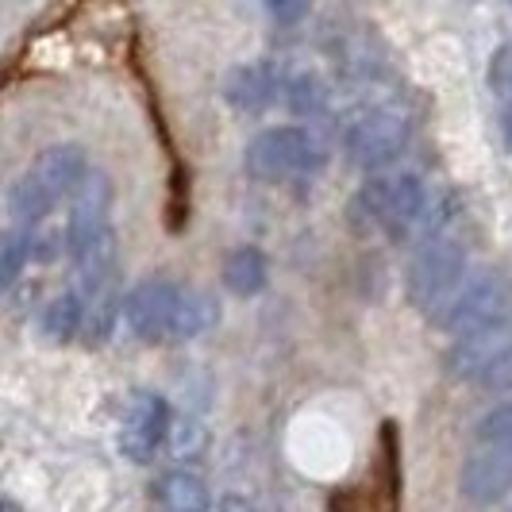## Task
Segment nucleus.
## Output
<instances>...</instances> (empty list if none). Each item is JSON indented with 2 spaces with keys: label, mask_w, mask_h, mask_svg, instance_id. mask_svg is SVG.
I'll list each match as a JSON object with an SVG mask.
<instances>
[{
  "label": "nucleus",
  "mask_w": 512,
  "mask_h": 512,
  "mask_svg": "<svg viewBox=\"0 0 512 512\" xmlns=\"http://www.w3.org/2000/svg\"><path fill=\"white\" fill-rule=\"evenodd\" d=\"M89 181V158L77 143H58L39 154L24 174L16 178L8 205L16 216V228H35L54 212L58 201L77 197V189Z\"/></svg>",
  "instance_id": "obj_1"
},
{
  "label": "nucleus",
  "mask_w": 512,
  "mask_h": 512,
  "mask_svg": "<svg viewBox=\"0 0 512 512\" xmlns=\"http://www.w3.org/2000/svg\"><path fill=\"white\" fill-rule=\"evenodd\" d=\"M328 162L324 143L308 128L282 124V128L258 131L243 151V166L255 181H293L316 174Z\"/></svg>",
  "instance_id": "obj_2"
},
{
  "label": "nucleus",
  "mask_w": 512,
  "mask_h": 512,
  "mask_svg": "<svg viewBox=\"0 0 512 512\" xmlns=\"http://www.w3.org/2000/svg\"><path fill=\"white\" fill-rule=\"evenodd\" d=\"M436 324L455 339L512 324V285L501 270H478L455 289V297L436 312Z\"/></svg>",
  "instance_id": "obj_3"
},
{
  "label": "nucleus",
  "mask_w": 512,
  "mask_h": 512,
  "mask_svg": "<svg viewBox=\"0 0 512 512\" xmlns=\"http://www.w3.org/2000/svg\"><path fill=\"white\" fill-rule=\"evenodd\" d=\"M424 212H428V193L416 174H374L355 197V216H366L370 228L393 239L416 235Z\"/></svg>",
  "instance_id": "obj_4"
},
{
  "label": "nucleus",
  "mask_w": 512,
  "mask_h": 512,
  "mask_svg": "<svg viewBox=\"0 0 512 512\" xmlns=\"http://www.w3.org/2000/svg\"><path fill=\"white\" fill-rule=\"evenodd\" d=\"M462 278H466V247L455 235H436L416 247L409 274H405V289H409L412 305L436 316L455 297Z\"/></svg>",
  "instance_id": "obj_5"
},
{
  "label": "nucleus",
  "mask_w": 512,
  "mask_h": 512,
  "mask_svg": "<svg viewBox=\"0 0 512 512\" xmlns=\"http://www.w3.org/2000/svg\"><path fill=\"white\" fill-rule=\"evenodd\" d=\"M409 139L412 124L405 112H397L389 104H370L343 128V151L359 170L378 174L409 151Z\"/></svg>",
  "instance_id": "obj_6"
},
{
  "label": "nucleus",
  "mask_w": 512,
  "mask_h": 512,
  "mask_svg": "<svg viewBox=\"0 0 512 512\" xmlns=\"http://www.w3.org/2000/svg\"><path fill=\"white\" fill-rule=\"evenodd\" d=\"M443 362L455 382L486 389V393H505L512 389V324L455 339Z\"/></svg>",
  "instance_id": "obj_7"
},
{
  "label": "nucleus",
  "mask_w": 512,
  "mask_h": 512,
  "mask_svg": "<svg viewBox=\"0 0 512 512\" xmlns=\"http://www.w3.org/2000/svg\"><path fill=\"white\" fill-rule=\"evenodd\" d=\"M185 289L170 278H147V282L131 285L124 297V324L135 339L143 343H174V328H178L181 301Z\"/></svg>",
  "instance_id": "obj_8"
},
{
  "label": "nucleus",
  "mask_w": 512,
  "mask_h": 512,
  "mask_svg": "<svg viewBox=\"0 0 512 512\" xmlns=\"http://www.w3.org/2000/svg\"><path fill=\"white\" fill-rule=\"evenodd\" d=\"M166 436H170L166 397L154 389H135L124 405V416H120V436H116L120 455L135 466H147L158 455V447L166 443Z\"/></svg>",
  "instance_id": "obj_9"
},
{
  "label": "nucleus",
  "mask_w": 512,
  "mask_h": 512,
  "mask_svg": "<svg viewBox=\"0 0 512 512\" xmlns=\"http://www.w3.org/2000/svg\"><path fill=\"white\" fill-rule=\"evenodd\" d=\"M462 501H470L474 509H489L497 501H505L512 493V455L509 451H478L466 459L459 474Z\"/></svg>",
  "instance_id": "obj_10"
},
{
  "label": "nucleus",
  "mask_w": 512,
  "mask_h": 512,
  "mask_svg": "<svg viewBox=\"0 0 512 512\" xmlns=\"http://www.w3.org/2000/svg\"><path fill=\"white\" fill-rule=\"evenodd\" d=\"M108 212H112V185H108L104 174H89V181L77 189L70 220H66V247H70V255H77L81 247H89L93 239H101L104 231H112Z\"/></svg>",
  "instance_id": "obj_11"
},
{
  "label": "nucleus",
  "mask_w": 512,
  "mask_h": 512,
  "mask_svg": "<svg viewBox=\"0 0 512 512\" xmlns=\"http://www.w3.org/2000/svg\"><path fill=\"white\" fill-rule=\"evenodd\" d=\"M285 77H289L285 66L251 62V66L231 70L228 85H224V97H228V104L239 108V112H262V108H270L274 101L285 97Z\"/></svg>",
  "instance_id": "obj_12"
},
{
  "label": "nucleus",
  "mask_w": 512,
  "mask_h": 512,
  "mask_svg": "<svg viewBox=\"0 0 512 512\" xmlns=\"http://www.w3.org/2000/svg\"><path fill=\"white\" fill-rule=\"evenodd\" d=\"M154 501L166 512H212V493H208L201 474L189 470H170L154 482Z\"/></svg>",
  "instance_id": "obj_13"
},
{
  "label": "nucleus",
  "mask_w": 512,
  "mask_h": 512,
  "mask_svg": "<svg viewBox=\"0 0 512 512\" xmlns=\"http://www.w3.org/2000/svg\"><path fill=\"white\" fill-rule=\"evenodd\" d=\"M81 301H85L81 343H85V347H101V343H108V339H112L116 324L124 320V297H120V289L112 285V289H101V293L81 297Z\"/></svg>",
  "instance_id": "obj_14"
},
{
  "label": "nucleus",
  "mask_w": 512,
  "mask_h": 512,
  "mask_svg": "<svg viewBox=\"0 0 512 512\" xmlns=\"http://www.w3.org/2000/svg\"><path fill=\"white\" fill-rule=\"evenodd\" d=\"M270 282V266L258 247H235L224 258V289L235 297H258Z\"/></svg>",
  "instance_id": "obj_15"
},
{
  "label": "nucleus",
  "mask_w": 512,
  "mask_h": 512,
  "mask_svg": "<svg viewBox=\"0 0 512 512\" xmlns=\"http://www.w3.org/2000/svg\"><path fill=\"white\" fill-rule=\"evenodd\" d=\"M285 108L293 116H320L332 104V85L324 81L320 70H297L285 77Z\"/></svg>",
  "instance_id": "obj_16"
},
{
  "label": "nucleus",
  "mask_w": 512,
  "mask_h": 512,
  "mask_svg": "<svg viewBox=\"0 0 512 512\" xmlns=\"http://www.w3.org/2000/svg\"><path fill=\"white\" fill-rule=\"evenodd\" d=\"M81 320H85V301L77 289H70V293H58L54 301H47L39 328L51 343H70L74 335H81Z\"/></svg>",
  "instance_id": "obj_17"
},
{
  "label": "nucleus",
  "mask_w": 512,
  "mask_h": 512,
  "mask_svg": "<svg viewBox=\"0 0 512 512\" xmlns=\"http://www.w3.org/2000/svg\"><path fill=\"white\" fill-rule=\"evenodd\" d=\"M216 320H220V308H216V301H212L208 293H201V289H185L178 328H174V343H185V339L205 335Z\"/></svg>",
  "instance_id": "obj_18"
},
{
  "label": "nucleus",
  "mask_w": 512,
  "mask_h": 512,
  "mask_svg": "<svg viewBox=\"0 0 512 512\" xmlns=\"http://www.w3.org/2000/svg\"><path fill=\"white\" fill-rule=\"evenodd\" d=\"M35 255H39V251H35V231H27V228L8 231V235H4V247H0V285L12 289V285L20 282L24 266Z\"/></svg>",
  "instance_id": "obj_19"
},
{
  "label": "nucleus",
  "mask_w": 512,
  "mask_h": 512,
  "mask_svg": "<svg viewBox=\"0 0 512 512\" xmlns=\"http://www.w3.org/2000/svg\"><path fill=\"white\" fill-rule=\"evenodd\" d=\"M474 447L478 451H509L512 455V405H497L474 424Z\"/></svg>",
  "instance_id": "obj_20"
},
{
  "label": "nucleus",
  "mask_w": 512,
  "mask_h": 512,
  "mask_svg": "<svg viewBox=\"0 0 512 512\" xmlns=\"http://www.w3.org/2000/svg\"><path fill=\"white\" fill-rule=\"evenodd\" d=\"M489 89L501 101H512V43L497 47V54L489 58Z\"/></svg>",
  "instance_id": "obj_21"
},
{
  "label": "nucleus",
  "mask_w": 512,
  "mask_h": 512,
  "mask_svg": "<svg viewBox=\"0 0 512 512\" xmlns=\"http://www.w3.org/2000/svg\"><path fill=\"white\" fill-rule=\"evenodd\" d=\"M212 512H258L251 501H243V497H220L216 505H212Z\"/></svg>",
  "instance_id": "obj_22"
},
{
  "label": "nucleus",
  "mask_w": 512,
  "mask_h": 512,
  "mask_svg": "<svg viewBox=\"0 0 512 512\" xmlns=\"http://www.w3.org/2000/svg\"><path fill=\"white\" fill-rule=\"evenodd\" d=\"M270 12H274L278 20H297V16H305L308 8H301V4H297V8H270Z\"/></svg>",
  "instance_id": "obj_23"
},
{
  "label": "nucleus",
  "mask_w": 512,
  "mask_h": 512,
  "mask_svg": "<svg viewBox=\"0 0 512 512\" xmlns=\"http://www.w3.org/2000/svg\"><path fill=\"white\" fill-rule=\"evenodd\" d=\"M509 512H512V509H509Z\"/></svg>",
  "instance_id": "obj_24"
}]
</instances>
